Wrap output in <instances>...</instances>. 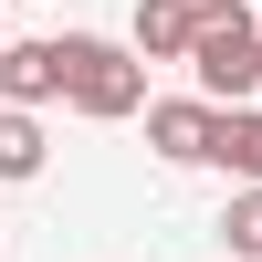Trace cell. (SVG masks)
Here are the masks:
<instances>
[{
	"label": "cell",
	"mask_w": 262,
	"mask_h": 262,
	"mask_svg": "<svg viewBox=\"0 0 262 262\" xmlns=\"http://www.w3.org/2000/svg\"><path fill=\"white\" fill-rule=\"evenodd\" d=\"M189 84H200L210 116H231V105L262 95V21L242 0H200V42H189Z\"/></svg>",
	"instance_id": "1"
},
{
	"label": "cell",
	"mask_w": 262,
	"mask_h": 262,
	"mask_svg": "<svg viewBox=\"0 0 262 262\" xmlns=\"http://www.w3.org/2000/svg\"><path fill=\"white\" fill-rule=\"evenodd\" d=\"M63 105L95 116V126L147 116V63L126 53V42H105V32H63Z\"/></svg>",
	"instance_id": "2"
},
{
	"label": "cell",
	"mask_w": 262,
	"mask_h": 262,
	"mask_svg": "<svg viewBox=\"0 0 262 262\" xmlns=\"http://www.w3.org/2000/svg\"><path fill=\"white\" fill-rule=\"evenodd\" d=\"M0 105H11V116L63 105V32H53V42H11V53H0Z\"/></svg>",
	"instance_id": "3"
},
{
	"label": "cell",
	"mask_w": 262,
	"mask_h": 262,
	"mask_svg": "<svg viewBox=\"0 0 262 262\" xmlns=\"http://www.w3.org/2000/svg\"><path fill=\"white\" fill-rule=\"evenodd\" d=\"M210 126H221V116H210L200 95H158V105H147V147H158L168 168H210Z\"/></svg>",
	"instance_id": "4"
},
{
	"label": "cell",
	"mask_w": 262,
	"mask_h": 262,
	"mask_svg": "<svg viewBox=\"0 0 262 262\" xmlns=\"http://www.w3.org/2000/svg\"><path fill=\"white\" fill-rule=\"evenodd\" d=\"M189 42H200V0H137V21H126L137 63H189Z\"/></svg>",
	"instance_id": "5"
},
{
	"label": "cell",
	"mask_w": 262,
	"mask_h": 262,
	"mask_svg": "<svg viewBox=\"0 0 262 262\" xmlns=\"http://www.w3.org/2000/svg\"><path fill=\"white\" fill-rule=\"evenodd\" d=\"M210 168H221L231 189H262V105H231V116L210 126Z\"/></svg>",
	"instance_id": "6"
},
{
	"label": "cell",
	"mask_w": 262,
	"mask_h": 262,
	"mask_svg": "<svg viewBox=\"0 0 262 262\" xmlns=\"http://www.w3.org/2000/svg\"><path fill=\"white\" fill-rule=\"evenodd\" d=\"M42 168H53V137H42V116H11V105H0V179H11V189H32Z\"/></svg>",
	"instance_id": "7"
},
{
	"label": "cell",
	"mask_w": 262,
	"mask_h": 262,
	"mask_svg": "<svg viewBox=\"0 0 262 262\" xmlns=\"http://www.w3.org/2000/svg\"><path fill=\"white\" fill-rule=\"evenodd\" d=\"M221 242H231V262H262V189H231V210H221Z\"/></svg>",
	"instance_id": "8"
},
{
	"label": "cell",
	"mask_w": 262,
	"mask_h": 262,
	"mask_svg": "<svg viewBox=\"0 0 262 262\" xmlns=\"http://www.w3.org/2000/svg\"><path fill=\"white\" fill-rule=\"evenodd\" d=\"M0 53H11V11H0Z\"/></svg>",
	"instance_id": "9"
},
{
	"label": "cell",
	"mask_w": 262,
	"mask_h": 262,
	"mask_svg": "<svg viewBox=\"0 0 262 262\" xmlns=\"http://www.w3.org/2000/svg\"><path fill=\"white\" fill-rule=\"evenodd\" d=\"M242 11H252V21H262V0H242Z\"/></svg>",
	"instance_id": "10"
},
{
	"label": "cell",
	"mask_w": 262,
	"mask_h": 262,
	"mask_svg": "<svg viewBox=\"0 0 262 262\" xmlns=\"http://www.w3.org/2000/svg\"><path fill=\"white\" fill-rule=\"evenodd\" d=\"M0 11H11V0H0Z\"/></svg>",
	"instance_id": "11"
}]
</instances>
